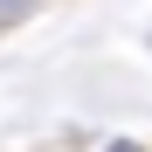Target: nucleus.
<instances>
[{
  "label": "nucleus",
  "instance_id": "f257e3e1",
  "mask_svg": "<svg viewBox=\"0 0 152 152\" xmlns=\"http://www.w3.org/2000/svg\"><path fill=\"white\" fill-rule=\"evenodd\" d=\"M35 7H42V0H0V28H14V21H28Z\"/></svg>",
  "mask_w": 152,
  "mask_h": 152
},
{
  "label": "nucleus",
  "instance_id": "f03ea898",
  "mask_svg": "<svg viewBox=\"0 0 152 152\" xmlns=\"http://www.w3.org/2000/svg\"><path fill=\"white\" fill-rule=\"evenodd\" d=\"M111 152H145V145H132V138H118V145H111Z\"/></svg>",
  "mask_w": 152,
  "mask_h": 152
}]
</instances>
